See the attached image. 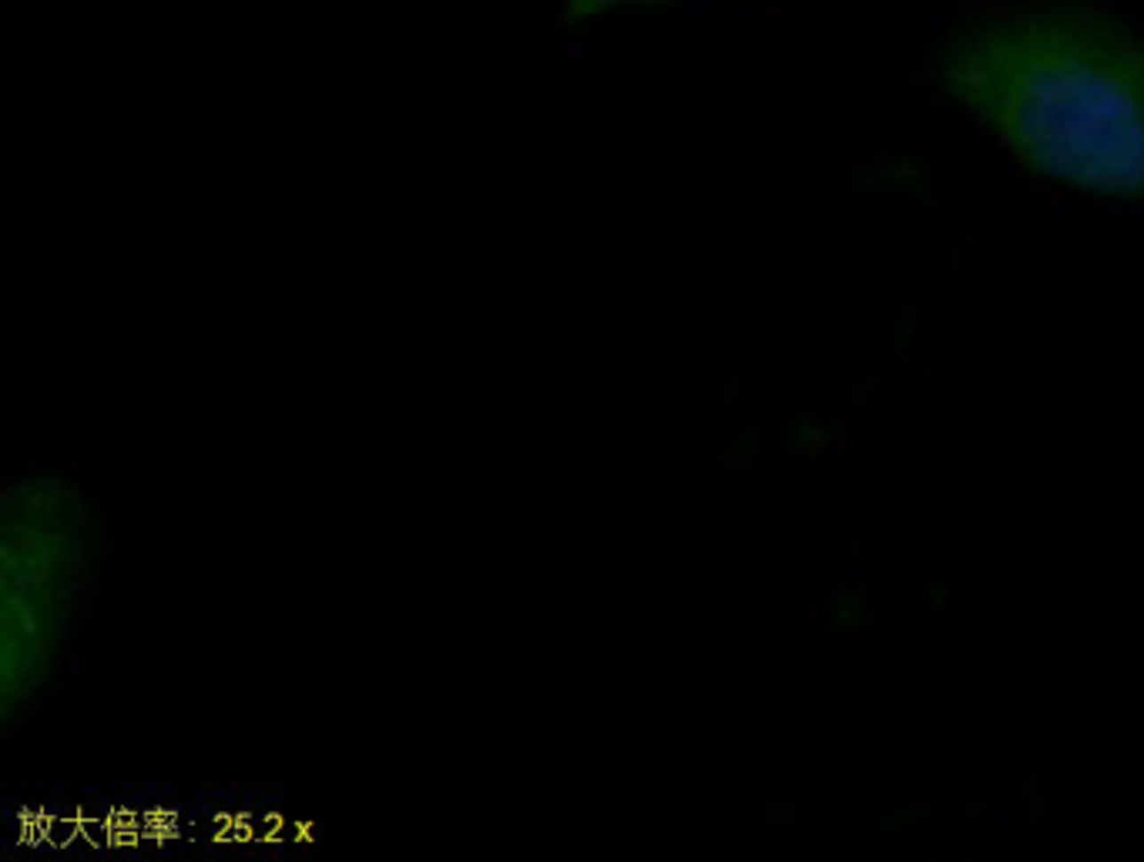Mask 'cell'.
Masks as SVG:
<instances>
[{
	"instance_id": "obj_1",
	"label": "cell",
	"mask_w": 1144,
	"mask_h": 862,
	"mask_svg": "<svg viewBox=\"0 0 1144 862\" xmlns=\"http://www.w3.org/2000/svg\"><path fill=\"white\" fill-rule=\"evenodd\" d=\"M933 81L1010 154L1101 195H1144V34L1081 7H1000L936 54Z\"/></svg>"
},
{
	"instance_id": "obj_2",
	"label": "cell",
	"mask_w": 1144,
	"mask_h": 862,
	"mask_svg": "<svg viewBox=\"0 0 1144 862\" xmlns=\"http://www.w3.org/2000/svg\"><path fill=\"white\" fill-rule=\"evenodd\" d=\"M88 524L75 494L44 484L4 520V692L31 701L58 661L84 588Z\"/></svg>"
},
{
	"instance_id": "obj_3",
	"label": "cell",
	"mask_w": 1144,
	"mask_h": 862,
	"mask_svg": "<svg viewBox=\"0 0 1144 862\" xmlns=\"http://www.w3.org/2000/svg\"><path fill=\"white\" fill-rule=\"evenodd\" d=\"M618 4H631V0H561V11L567 17H588L597 14V11H608V7H618Z\"/></svg>"
}]
</instances>
